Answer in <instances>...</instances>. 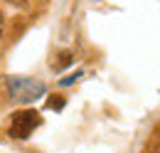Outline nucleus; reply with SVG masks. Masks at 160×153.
<instances>
[{
	"label": "nucleus",
	"instance_id": "7",
	"mask_svg": "<svg viewBox=\"0 0 160 153\" xmlns=\"http://www.w3.org/2000/svg\"><path fill=\"white\" fill-rule=\"evenodd\" d=\"M2 27H5V20H2V13H0V37H2Z\"/></svg>",
	"mask_w": 160,
	"mask_h": 153
},
{
	"label": "nucleus",
	"instance_id": "3",
	"mask_svg": "<svg viewBox=\"0 0 160 153\" xmlns=\"http://www.w3.org/2000/svg\"><path fill=\"white\" fill-rule=\"evenodd\" d=\"M72 62H74L72 52H62V55H59V62L54 64V69H64V67H67V64H72Z\"/></svg>",
	"mask_w": 160,
	"mask_h": 153
},
{
	"label": "nucleus",
	"instance_id": "2",
	"mask_svg": "<svg viewBox=\"0 0 160 153\" xmlns=\"http://www.w3.org/2000/svg\"><path fill=\"white\" fill-rule=\"evenodd\" d=\"M40 124H42V119H40V114H37L35 109L15 111L12 119H10V136L18 138V141H25V138L32 136V131H35Z\"/></svg>",
	"mask_w": 160,
	"mask_h": 153
},
{
	"label": "nucleus",
	"instance_id": "6",
	"mask_svg": "<svg viewBox=\"0 0 160 153\" xmlns=\"http://www.w3.org/2000/svg\"><path fill=\"white\" fill-rule=\"evenodd\" d=\"M8 3H12V5H18V8H25V5H27V0H8Z\"/></svg>",
	"mask_w": 160,
	"mask_h": 153
},
{
	"label": "nucleus",
	"instance_id": "5",
	"mask_svg": "<svg viewBox=\"0 0 160 153\" xmlns=\"http://www.w3.org/2000/svg\"><path fill=\"white\" fill-rule=\"evenodd\" d=\"M47 106H49V109H54V111H59L62 106H64V99H49V101H47Z\"/></svg>",
	"mask_w": 160,
	"mask_h": 153
},
{
	"label": "nucleus",
	"instance_id": "4",
	"mask_svg": "<svg viewBox=\"0 0 160 153\" xmlns=\"http://www.w3.org/2000/svg\"><path fill=\"white\" fill-rule=\"evenodd\" d=\"M79 76H81V72H74V74H69V76H64V79H59V84H62V87H69V84H74Z\"/></svg>",
	"mask_w": 160,
	"mask_h": 153
},
{
	"label": "nucleus",
	"instance_id": "1",
	"mask_svg": "<svg viewBox=\"0 0 160 153\" xmlns=\"http://www.w3.org/2000/svg\"><path fill=\"white\" fill-rule=\"evenodd\" d=\"M8 92L12 99L30 104V101H37L40 96L47 94V87L37 79H30V76H8Z\"/></svg>",
	"mask_w": 160,
	"mask_h": 153
}]
</instances>
